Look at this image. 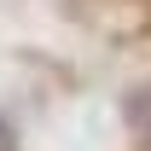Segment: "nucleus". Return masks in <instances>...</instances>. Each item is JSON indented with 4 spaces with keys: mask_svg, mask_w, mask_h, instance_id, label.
Listing matches in <instances>:
<instances>
[{
    "mask_svg": "<svg viewBox=\"0 0 151 151\" xmlns=\"http://www.w3.org/2000/svg\"><path fill=\"white\" fill-rule=\"evenodd\" d=\"M128 116H134V128H145V134H151V87H139V93L128 99Z\"/></svg>",
    "mask_w": 151,
    "mask_h": 151,
    "instance_id": "f257e3e1",
    "label": "nucleus"
},
{
    "mask_svg": "<svg viewBox=\"0 0 151 151\" xmlns=\"http://www.w3.org/2000/svg\"><path fill=\"white\" fill-rule=\"evenodd\" d=\"M0 151H12V128H6V122H0Z\"/></svg>",
    "mask_w": 151,
    "mask_h": 151,
    "instance_id": "f03ea898",
    "label": "nucleus"
}]
</instances>
